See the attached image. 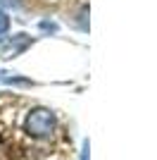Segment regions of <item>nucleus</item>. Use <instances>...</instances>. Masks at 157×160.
Instances as JSON below:
<instances>
[{
	"mask_svg": "<svg viewBox=\"0 0 157 160\" xmlns=\"http://www.w3.org/2000/svg\"><path fill=\"white\" fill-rule=\"evenodd\" d=\"M52 129H55V112L48 110V108H36L29 112L26 117V134L29 136H50Z\"/></svg>",
	"mask_w": 157,
	"mask_h": 160,
	"instance_id": "1",
	"label": "nucleus"
},
{
	"mask_svg": "<svg viewBox=\"0 0 157 160\" xmlns=\"http://www.w3.org/2000/svg\"><path fill=\"white\" fill-rule=\"evenodd\" d=\"M31 43H33V38L26 36V33H17L12 38L0 41V58H17V55L24 53Z\"/></svg>",
	"mask_w": 157,
	"mask_h": 160,
	"instance_id": "2",
	"label": "nucleus"
},
{
	"mask_svg": "<svg viewBox=\"0 0 157 160\" xmlns=\"http://www.w3.org/2000/svg\"><path fill=\"white\" fill-rule=\"evenodd\" d=\"M0 81L2 84H17V86H31V79H26V77H10V72H0Z\"/></svg>",
	"mask_w": 157,
	"mask_h": 160,
	"instance_id": "3",
	"label": "nucleus"
},
{
	"mask_svg": "<svg viewBox=\"0 0 157 160\" xmlns=\"http://www.w3.org/2000/svg\"><path fill=\"white\" fill-rule=\"evenodd\" d=\"M7 29H10V17L0 10V41L7 38Z\"/></svg>",
	"mask_w": 157,
	"mask_h": 160,
	"instance_id": "4",
	"label": "nucleus"
},
{
	"mask_svg": "<svg viewBox=\"0 0 157 160\" xmlns=\"http://www.w3.org/2000/svg\"><path fill=\"white\" fill-rule=\"evenodd\" d=\"M0 5L2 7H14V10H17V7H21V0H0Z\"/></svg>",
	"mask_w": 157,
	"mask_h": 160,
	"instance_id": "5",
	"label": "nucleus"
},
{
	"mask_svg": "<svg viewBox=\"0 0 157 160\" xmlns=\"http://www.w3.org/2000/svg\"><path fill=\"white\" fill-rule=\"evenodd\" d=\"M40 29L43 31H57V24L55 22H40Z\"/></svg>",
	"mask_w": 157,
	"mask_h": 160,
	"instance_id": "6",
	"label": "nucleus"
},
{
	"mask_svg": "<svg viewBox=\"0 0 157 160\" xmlns=\"http://www.w3.org/2000/svg\"><path fill=\"white\" fill-rule=\"evenodd\" d=\"M81 160H88V141H83V153H81Z\"/></svg>",
	"mask_w": 157,
	"mask_h": 160,
	"instance_id": "7",
	"label": "nucleus"
}]
</instances>
